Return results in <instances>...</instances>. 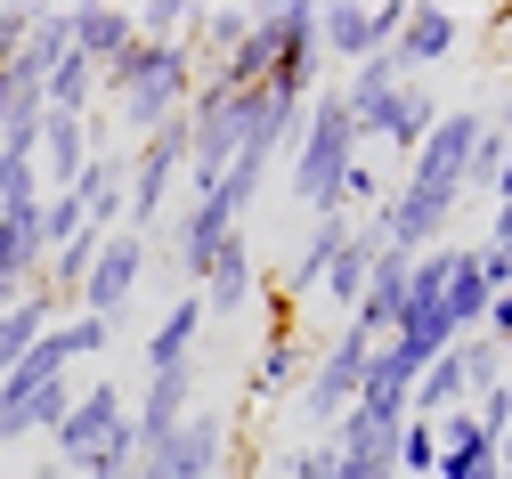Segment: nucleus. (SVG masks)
Segmentation results:
<instances>
[{
	"label": "nucleus",
	"mask_w": 512,
	"mask_h": 479,
	"mask_svg": "<svg viewBox=\"0 0 512 479\" xmlns=\"http://www.w3.org/2000/svg\"><path fill=\"white\" fill-rule=\"evenodd\" d=\"M196 82H204V65H196L187 41H163V49L131 41L114 65H98V90L122 114V147H139V139H155L163 122H179L187 98H196Z\"/></svg>",
	"instance_id": "1"
},
{
	"label": "nucleus",
	"mask_w": 512,
	"mask_h": 479,
	"mask_svg": "<svg viewBox=\"0 0 512 479\" xmlns=\"http://www.w3.org/2000/svg\"><path fill=\"white\" fill-rule=\"evenodd\" d=\"M358 122H350V106H342V90L326 82L309 98V114H301V139H293V195L309 203L317 220H334V195H342V171L358 163Z\"/></svg>",
	"instance_id": "2"
},
{
	"label": "nucleus",
	"mask_w": 512,
	"mask_h": 479,
	"mask_svg": "<svg viewBox=\"0 0 512 479\" xmlns=\"http://www.w3.org/2000/svg\"><path fill=\"white\" fill-rule=\"evenodd\" d=\"M366 358H374V333L342 317L334 341H326V358H317L309 382H301V415H309L317 431H334V423L350 415V398H358V382H366Z\"/></svg>",
	"instance_id": "3"
},
{
	"label": "nucleus",
	"mask_w": 512,
	"mask_h": 479,
	"mask_svg": "<svg viewBox=\"0 0 512 479\" xmlns=\"http://www.w3.org/2000/svg\"><path fill=\"white\" fill-rule=\"evenodd\" d=\"M131 423V398H122V382H82L74 390V406H66V423H57L49 439H57V471H90L98 463V447Z\"/></svg>",
	"instance_id": "4"
},
{
	"label": "nucleus",
	"mask_w": 512,
	"mask_h": 479,
	"mask_svg": "<svg viewBox=\"0 0 512 479\" xmlns=\"http://www.w3.org/2000/svg\"><path fill=\"white\" fill-rule=\"evenodd\" d=\"M147 236H131V228H114L106 244H98V260H90V277H82V317H106V325H122V309H131V293H139V277H147Z\"/></svg>",
	"instance_id": "5"
},
{
	"label": "nucleus",
	"mask_w": 512,
	"mask_h": 479,
	"mask_svg": "<svg viewBox=\"0 0 512 479\" xmlns=\"http://www.w3.org/2000/svg\"><path fill=\"white\" fill-rule=\"evenodd\" d=\"M399 17H407V0H382V9L326 0V9H317V49H326V65H366L374 49H391Z\"/></svg>",
	"instance_id": "6"
},
{
	"label": "nucleus",
	"mask_w": 512,
	"mask_h": 479,
	"mask_svg": "<svg viewBox=\"0 0 512 479\" xmlns=\"http://www.w3.org/2000/svg\"><path fill=\"white\" fill-rule=\"evenodd\" d=\"M480 130H488V106H439L431 139L407 155V179H423V187H456V195H464V155H472Z\"/></svg>",
	"instance_id": "7"
},
{
	"label": "nucleus",
	"mask_w": 512,
	"mask_h": 479,
	"mask_svg": "<svg viewBox=\"0 0 512 479\" xmlns=\"http://www.w3.org/2000/svg\"><path fill=\"white\" fill-rule=\"evenodd\" d=\"M456 41H464V17L439 9V0H407V17H399V33H391L407 82H423L431 65H447V57H456Z\"/></svg>",
	"instance_id": "8"
},
{
	"label": "nucleus",
	"mask_w": 512,
	"mask_h": 479,
	"mask_svg": "<svg viewBox=\"0 0 512 479\" xmlns=\"http://www.w3.org/2000/svg\"><path fill=\"white\" fill-rule=\"evenodd\" d=\"M196 390H204V374H196V366L147 374V390H139V406H131V439H139V447H163L187 415H196Z\"/></svg>",
	"instance_id": "9"
},
{
	"label": "nucleus",
	"mask_w": 512,
	"mask_h": 479,
	"mask_svg": "<svg viewBox=\"0 0 512 479\" xmlns=\"http://www.w3.org/2000/svg\"><path fill=\"white\" fill-rule=\"evenodd\" d=\"M196 301H204V317H236V309H252V301H261V252H252V236H244V228L212 252V268H204Z\"/></svg>",
	"instance_id": "10"
},
{
	"label": "nucleus",
	"mask_w": 512,
	"mask_h": 479,
	"mask_svg": "<svg viewBox=\"0 0 512 479\" xmlns=\"http://www.w3.org/2000/svg\"><path fill=\"white\" fill-rule=\"evenodd\" d=\"M90 155H98V122H82V114H41V147H33L41 195H57V187H74Z\"/></svg>",
	"instance_id": "11"
},
{
	"label": "nucleus",
	"mask_w": 512,
	"mask_h": 479,
	"mask_svg": "<svg viewBox=\"0 0 512 479\" xmlns=\"http://www.w3.org/2000/svg\"><path fill=\"white\" fill-rule=\"evenodd\" d=\"M431 122H439V98L423 90V82H407V90H391L374 114H358V139H382V147H399V155H415L423 139H431Z\"/></svg>",
	"instance_id": "12"
},
{
	"label": "nucleus",
	"mask_w": 512,
	"mask_h": 479,
	"mask_svg": "<svg viewBox=\"0 0 512 479\" xmlns=\"http://www.w3.org/2000/svg\"><path fill=\"white\" fill-rule=\"evenodd\" d=\"M131 41H139L131 9H106V0H74V9H66V49H74L82 65H114Z\"/></svg>",
	"instance_id": "13"
},
{
	"label": "nucleus",
	"mask_w": 512,
	"mask_h": 479,
	"mask_svg": "<svg viewBox=\"0 0 512 479\" xmlns=\"http://www.w3.org/2000/svg\"><path fill=\"white\" fill-rule=\"evenodd\" d=\"M196 341H204V301H196V293H179V301L163 309V325H147V341H139V366H147V374L196 366Z\"/></svg>",
	"instance_id": "14"
},
{
	"label": "nucleus",
	"mask_w": 512,
	"mask_h": 479,
	"mask_svg": "<svg viewBox=\"0 0 512 479\" xmlns=\"http://www.w3.org/2000/svg\"><path fill=\"white\" fill-rule=\"evenodd\" d=\"M74 195H82V228H90V236H114V228H122V147H98V155L82 163Z\"/></svg>",
	"instance_id": "15"
},
{
	"label": "nucleus",
	"mask_w": 512,
	"mask_h": 479,
	"mask_svg": "<svg viewBox=\"0 0 512 479\" xmlns=\"http://www.w3.org/2000/svg\"><path fill=\"white\" fill-rule=\"evenodd\" d=\"M488 277H480V244H456V260H447V293H439V309H447V325H456V341L464 333H480L488 325Z\"/></svg>",
	"instance_id": "16"
},
{
	"label": "nucleus",
	"mask_w": 512,
	"mask_h": 479,
	"mask_svg": "<svg viewBox=\"0 0 512 479\" xmlns=\"http://www.w3.org/2000/svg\"><path fill=\"white\" fill-rule=\"evenodd\" d=\"M293 374H301V325H293V317H277V325H269V341H261V358H252V382H244V390L269 406V398H285V390H293Z\"/></svg>",
	"instance_id": "17"
},
{
	"label": "nucleus",
	"mask_w": 512,
	"mask_h": 479,
	"mask_svg": "<svg viewBox=\"0 0 512 479\" xmlns=\"http://www.w3.org/2000/svg\"><path fill=\"white\" fill-rule=\"evenodd\" d=\"M57 325V301L41 293V285H25V301H9V309H0V374H9L25 350H33V341Z\"/></svg>",
	"instance_id": "18"
},
{
	"label": "nucleus",
	"mask_w": 512,
	"mask_h": 479,
	"mask_svg": "<svg viewBox=\"0 0 512 479\" xmlns=\"http://www.w3.org/2000/svg\"><path fill=\"white\" fill-rule=\"evenodd\" d=\"M90 98H98V65H82L74 49L49 65V82H41V114H82L90 122Z\"/></svg>",
	"instance_id": "19"
},
{
	"label": "nucleus",
	"mask_w": 512,
	"mask_h": 479,
	"mask_svg": "<svg viewBox=\"0 0 512 479\" xmlns=\"http://www.w3.org/2000/svg\"><path fill=\"white\" fill-rule=\"evenodd\" d=\"M342 244H350V220H342V212H334V220H317V228H309V252H301V260L285 268V293H317V285H326V268H334V252H342Z\"/></svg>",
	"instance_id": "20"
},
{
	"label": "nucleus",
	"mask_w": 512,
	"mask_h": 479,
	"mask_svg": "<svg viewBox=\"0 0 512 479\" xmlns=\"http://www.w3.org/2000/svg\"><path fill=\"white\" fill-rule=\"evenodd\" d=\"M456 366H464V398H488V390L504 382V366H512V358L496 350L488 333H464V341H456Z\"/></svg>",
	"instance_id": "21"
},
{
	"label": "nucleus",
	"mask_w": 512,
	"mask_h": 479,
	"mask_svg": "<svg viewBox=\"0 0 512 479\" xmlns=\"http://www.w3.org/2000/svg\"><path fill=\"white\" fill-rule=\"evenodd\" d=\"M439 471V431L431 423H399V447H391V479H431Z\"/></svg>",
	"instance_id": "22"
},
{
	"label": "nucleus",
	"mask_w": 512,
	"mask_h": 479,
	"mask_svg": "<svg viewBox=\"0 0 512 479\" xmlns=\"http://www.w3.org/2000/svg\"><path fill=\"white\" fill-rule=\"evenodd\" d=\"M504 155H512V139L488 122L480 139H472V155H464V195H496V179H504Z\"/></svg>",
	"instance_id": "23"
},
{
	"label": "nucleus",
	"mask_w": 512,
	"mask_h": 479,
	"mask_svg": "<svg viewBox=\"0 0 512 479\" xmlns=\"http://www.w3.org/2000/svg\"><path fill=\"white\" fill-rule=\"evenodd\" d=\"M187 17H196V0H147V9H131L139 41L163 49V41H187Z\"/></svg>",
	"instance_id": "24"
},
{
	"label": "nucleus",
	"mask_w": 512,
	"mask_h": 479,
	"mask_svg": "<svg viewBox=\"0 0 512 479\" xmlns=\"http://www.w3.org/2000/svg\"><path fill=\"white\" fill-rule=\"evenodd\" d=\"M57 333H66V350H74V366H82V358H98L106 341H114V325H106V317H74V325H57Z\"/></svg>",
	"instance_id": "25"
},
{
	"label": "nucleus",
	"mask_w": 512,
	"mask_h": 479,
	"mask_svg": "<svg viewBox=\"0 0 512 479\" xmlns=\"http://www.w3.org/2000/svg\"><path fill=\"white\" fill-rule=\"evenodd\" d=\"M285 479H334V447H293L285 455Z\"/></svg>",
	"instance_id": "26"
},
{
	"label": "nucleus",
	"mask_w": 512,
	"mask_h": 479,
	"mask_svg": "<svg viewBox=\"0 0 512 479\" xmlns=\"http://www.w3.org/2000/svg\"><path fill=\"white\" fill-rule=\"evenodd\" d=\"M480 277H488V293H512V244H480Z\"/></svg>",
	"instance_id": "27"
},
{
	"label": "nucleus",
	"mask_w": 512,
	"mask_h": 479,
	"mask_svg": "<svg viewBox=\"0 0 512 479\" xmlns=\"http://www.w3.org/2000/svg\"><path fill=\"white\" fill-rule=\"evenodd\" d=\"M480 333H488L496 350L512 358V293H496V301H488V325H480Z\"/></svg>",
	"instance_id": "28"
},
{
	"label": "nucleus",
	"mask_w": 512,
	"mask_h": 479,
	"mask_svg": "<svg viewBox=\"0 0 512 479\" xmlns=\"http://www.w3.org/2000/svg\"><path fill=\"white\" fill-rule=\"evenodd\" d=\"M488 122H496V130H504V139H512V90H504V106H496V114H488Z\"/></svg>",
	"instance_id": "29"
},
{
	"label": "nucleus",
	"mask_w": 512,
	"mask_h": 479,
	"mask_svg": "<svg viewBox=\"0 0 512 479\" xmlns=\"http://www.w3.org/2000/svg\"><path fill=\"white\" fill-rule=\"evenodd\" d=\"M496 203H504V212H512V155H504V179H496Z\"/></svg>",
	"instance_id": "30"
},
{
	"label": "nucleus",
	"mask_w": 512,
	"mask_h": 479,
	"mask_svg": "<svg viewBox=\"0 0 512 479\" xmlns=\"http://www.w3.org/2000/svg\"><path fill=\"white\" fill-rule=\"evenodd\" d=\"M9 301H25V285H9V277H0V309H9Z\"/></svg>",
	"instance_id": "31"
},
{
	"label": "nucleus",
	"mask_w": 512,
	"mask_h": 479,
	"mask_svg": "<svg viewBox=\"0 0 512 479\" xmlns=\"http://www.w3.org/2000/svg\"><path fill=\"white\" fill-rule=\"evenodd\" d=\"M33 479H74V471H57V463H41V471H33Z\"/></svg>",
	"instance_id": "32"
}]
</instances>
